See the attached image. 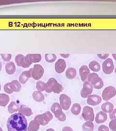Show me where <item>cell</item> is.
<instances>
[{
  "label": "cell",
  "instance_id": "6da1fadb",
  "mask_svg": "<svg viewBox=\"0 0 116 131\" xmlns=\"http://www.w3.org/2000/svg\"><path fill=\"white\" fill-rule=\"evenodd\" d=\"M27 121L23 115L15 113L10 116L7 122L8 131H27Z\"/></svg>",
  "mask_w": 116,
  "mask_h": 131
},
{
  "label": "cell",
  "instance_id": "7a4b0ae2",
  "mask_svg": "<svg viewBox=\"0 0 116 131\" xmlns=\"http://www.w3.org/2000/svg\"><path fill=\"white\" fill-rule=\"evenodd\" d=\"M45 89L48 93L53 92L54 93L59 94L63 91V88L55 78H51L46 83Z\"/></svg>",
  "mask_w": 116,
  "mask_h": 131
},
{
  "label": "cell",
  "instance_id": "3957f363",
  "mask_svg": "<svg viewBox=\"0 0 116 131\" xmlns=\"http://www.w3.org/2000/svg\"><path fill=\"white\" fill-rule=\"evenodd\" d=\"M87 79L89 84L95 89H101L104 86V83L102 79L96 73H90Z\"/></svg>",
  "mask_w": 116,
  "mask_h": 131
},
{
  "label": "cell",
  "instance_id": "277c9868",
  "mask_svg": "<svg viewBox=\"0 0 116 131\" xmlns=\"http://www.w3.org/2000/svg\"><path fill=\"white\" fill-rule=\"evenodd\" d=\"M52 119L53 116L52 114L49 111H47L41 115H36L34 117V120L37 122L40 125L45 126Z\"/></svg>",
  "mask_w": 116,
  "mask_h": 131
},
{
  "label": "cell",
  "instance_id": "5b68a950",
  "mask_svg": "<svg viewBox=\"0 0 116 131\" xmlns=\"http://www.w3.org/2000/svg\"><path fill=\"white\" fill-rule=\"evenodd\" d=\"M60 104L58 103H53L51 107V110L55 117L60 122H65L66 119L65 114L63 112Z\"/></svg>",
  "mask_w": 116,
  "mask_h": 131
},
{
  "label": "cell",
  "instance_id": "8992f818",
  "mask_svg": "<svg viewBox=\"0 0 116 131\" xmlns=\"http://www.w3.org/2000/svg\"><path fill=\"white\" fill-rule=\"evenodd\" d=\"M15 61L17 65L23 68H27L33 64L27 55L24 56L22 54H18L16 56Z\"/></svg>",
  "mask_w": 116,
  "mask_h": 131
},
{
  "label": "cell",
  "instance_id": "52a82bcc",
  "mask_svg": "<svg viewBox=\"0 0 116 131\" xmlns=\"http://www.w3.org/2000/svg\"><path fill=\"white\" fill-rule=\"evenodd\" d=\"M32 77L33 79L39 80L40 79L44 73V69L42 66L35 64L33 68L30 70Z\"/></svg>",
  "mask_w": 116,
  "mask_h": 131
},
{
  "label": "cell",
  "instance_id": "ba28073f",
  "mask_svg": "<svg viewBox=\"0 0 116 131\" xmlns=\"http://www.w3.org/2000/svg\"><path fill=\"white\" fill-rule=\"evenodd\" d=\"M116 95V89L112 86H108L103 90L102 96L105 101H108L114 97Z\"/></svg>",
  "mask_w": 116,
  "mask_h": 131
},
{
  "label": "cell",
  "instance_id": "9c48e42d",
  "mask_svg": "<svg viewBox=\"0 0 116 131\" xmlns=\"http://www.w3.org/2000/svg\"><path fill=\"white\" fill-rule=\"evenodd\" d=\"M82 117L86 122H93L94 119V114L93 108L88 106L83 108L82 113Z\"/></svg>",
  "mask_w": 116,
  "mask_h": 131
},
{
  "label": "cell",
  "instance_id": "30bf717a",
  "mask_svg": "<svg viewBox=\"0 0 116 131\" xmlns=\"http://www.w3.org/2000/svg\"><path fill=\"white\" fill-rule=\"evenodd\" d=\"M102 71L106 74H111L114 70L113 62L111 58H107L102 63Z\"/></svg>",
  "mask_w": 116,
  "mask_h": 131
},
{
  "label": "cell",
  "instance_id": "8fae6325",
  "mask_svg": "<svg viewBox=\"0 0 116 131\" xmlns=\"http://www.w3.org/2000/svg\"><path fill=\"white\" fill-rule=\"evenodd\" d=\"M93 91V87L92 85L89 84L88 81L84 82L83 89H81L80 92L81 96L83 98H88L92 93Z\"/></svg>",
  "mask_w": 116,
  "mask_h": 131
},
{
  "label": "cell",
  "instance_id": "7c38bea8",
  "mask_svg": "<svg viewBox=\"0 0 116 131\" xmlns=\"http://www.w3.org/2000/svg\"><path fill=\"white\" fill-rule=\"evenodd\" d=\"M60 105L62 109L68 110L71 105V99L69 97L65 94H61L60 96Z\"/></svg>",
  "mask_w": 116,
  "mask_h": 131
},
{
  "label": "cell",
  "instance_id": "4fadbf2b",
  "mask_svg": "<svg viewBox=\"0 0 116 131\" xmlns=\"http://www.w3.org/2000/svg\"><path fill=\"white\" fill-rule=\"evenodd\" d=\"M101 97L96 94L91 95L88 97L87 103L92 106H96L99 105L102 102Z\"/></svg>",
  "mask_w": 116,
  "mask_h": 131
},
{
  "label": "cell",
  "instance_id": "5bb4252c",
  "mask_svg": "<svg viewBox=\"0 0 116 131\" xmlns=\"http://www.w3.org/2000/svg\"><path fill=\"white\" fill-rule=\"evenodd\" d=\"M66 67V63L65 60L60 59L57 61L55 64V69L58 73L63 72Z\"/></svg>",
  "mask_w": 116,
  "mask_h": 131
},
{
  "label": "cell",
  "instance_id": "9a60e30c",
  "mask_svg": "<svg viewBox=\"0 0 116 131\" xmlns=\"http://www.w3.org/2000/svg\"><path fill=\"white\" fill-rule=\"evenodd\" d=\"M79 73L81 80L85 82L90 74V70L87 66L83 65L80 68Z\"/></svg>",
  "mask_w": 116,
  "mask_h": 131
},
{
  "label": "cell",
  "instance_id": "2e32d148",
  "mask_svg": "<svg viewBox=\"0 0 116 131\" xmlns=\"http://www.w3.org/2000/svg\"><path fill=\"white\" fill-rule=\"evenodd\" d=\"M19 113L26 116L27 117H30L33 115V113L31 108L28 107L25 105H21L19 109Z\"/></svg>",
  "mask_w": 116,
  "mask_h": 131
},
{
  "label": "cell",
  "instance_id": "e0dca14e",
  "mask_svg": "<svg viewBox=\"0 0 116 131\" xmlns=\"http://www.w3.org/2000/svg\"><path fill=\"white\" fill-rule=\"evenodd\" d=\"M31 77L32 76L30 70L24 71L20 75L19 77V81L22 84H25Z\"/></svg>",
  "mask_w": 116,
  "mask_h": 131
},
{
  "label": "cell",
  "instance_id": "ac0fdd59",
  "mask_svg": "<svg viewBox=\"0 0 116 131\" xmlns=\"http://www.w3.org/2000/svg\"><path fill=\"white\" fill-rule=\"evenodd\" d=\"M5 69L6 73L9 75L13 74L16 70V67L14 62H7L5 67Z\"/></svg>",
  "mask_w": 116,
  "mask_h": 131
},
{
  "label": "cell",
  "instance_id": "d6986e66",
  "mask_svg": "<svg viewBox=\"0 0 116 131\" xmlns=\"http://www.w3.org/2000/svg\"><path fill=\"white\" fill-rule=\"evenodd\" d=\"M107 118V115L104 112H99L96 114L95 117V122L98 124L104 123L106 122Z\"/></svg>",
  "mask_w": 116,
  "mask_h": 131
},
{
  "label": "cell",
  "instance_id": "ffe728a7",
  "mask_svg": "<svg viewBox=\"0 0 116 131\" xmlns=\"http://www.w3.org/2000/svg\"><path fill=\"white\" fill-rule=\"evenodd\" d=\"M77 74L76 70L74 68H68L65 73V76L67 79L70 80L74 79Z\"/></svg>",
  "mask_w": 116,
  "mask_h": 131
},
{
  "label": "cell",
  "instance_id": "44dd1931",
  "mask_svg": "<svg viewBox=\"0 0 116 131\" xmlns=\"http://www.w3.org/2000/svg\"><path fill=\"white\" fill-rule=\"evenodd\" d=\"M101 109L104 112L111 113L113 110L114 105L110 102H106L102 105Z\"/></svg>",
  "mask_w": 116,
  "mask_h": 131
},
{
  "label": "cell",
  "instance_id": "7402d4cb",
  "mask_svg": "<svg viewBox=\"0 0 116 131\" xmlns=\"http://www.w3.org/2000/svg\"><path fill=\"white\" fill-rule=\"evenodd\" d=\"M10 101V97L7 94L0 93V105L5 107Z\"/></svg>",
  "mask_w": 116,
  "mask_h": 131
},
{
  "label": "cell",
  "instance_id": "603a6c76",
  "mask_svg": "<svg viewBox=\"0 0 116 131\" xmlns=\"http://www.w3.org/2000/svg\"><path fill=\"white\" fill-rule=\"evenodd\" d=\"M33 99L37 102H42L45 100V96L41 92L34 91L33 93Z\"/></svg>",
  "mask_w": 116,
  "mask_h": 131
},
{
  "label": "cell",
  "instance_id": "cb8c5ba5",
  "mask_svg": "<svg viewBox=\"0 0 116 131\" xmlns=\"http://www.w3.org/2000/svg\"><path fill=\"white\" fill-rule=\"evenodd\" d=\"M19 108L20 107L18 103L15 102H12L8 106V111L10 114H13L19 111Z\"/></svg>",
  "mask_w": 116,
  "mask_h": 131
},
{
  "label": "cell",
  "instance_id": "d4e9b609",
  "mask_svg": "<svg viewBox=\"0 0 116 131\" xmlns=\"http://www.w3.org/2000/svg\"><path fill=\"white\" fill-rule=\"evenodd\" d=\"M89 68L93 72H98L101 69L100 64L96 61H91L89 63Z\"/></svg>",
  "mask_w": 116,
  "mask_h": 131
},
{
  "label": "cell",
  "instance_id": "484cf974",
  "mask_svg": "<svg viewBox=\"0 0 116 131\" xmlns=\"http://www.w3.org/2000/svg\"><path fill=\"white\" fill-rule=\"evenodd\" d=\"M27 56L32 63L39 62L42 59V56L40 54H28Z\"/></svg>",
  "mask_w": 116,
  "mask_h": 131
},
{
  "label": "cell",
  "instance_id": "4316f807",
  "mask_svg": "<svg viewBox=\"0 0 116 131\" xmlns=\"http://www.w3.org/2000/svg\"><path fill=\"white\" fill-rule=\"evenodd\" d=\"M40 125L34 120L30 122L27 131H37L39 129Z\"/></svg>",
  "mask_w": 116,
  "mask_h": 131
},
{
  "label": "cell",
  "instance_id": "83f0119b",
  "mask_svg": "<svg viewBox=\"0 0 116 131\" xmlns=\"http://www.w3.org/2000/svg\"><path fill=\"white\" fill-rule=\"evenodd\" d=\"M81 107L79 103H75L73 104L71 107V111L73 115L75 116H77L80 114L81 112Z\"/></svg>",
  "mask_w": 116,
  "mask_h": 131
},
{
  "label": "cell",
  "instance_id": "f1b7e54d",
  "mask_svg": "<svg viewBox=\"0 0 116 131\" xmlns=\"http://www.w3.org/2000/svg\"><path fill=\"white\" fill-rule=\"evenodd\" d=\"M11 86L12 88V89L13 90L14 92H18L20 91L21 88V85L20 84V82L18 80H13L11 82H10Z\"/></svg>",
  "mask_w": 116,
  "mask_h": 131
},
{
  "label": "cell",
  "instance_id": "f546056e",
  "mask_svg": "<svg viewBox=\"0 0 116 131\" xmlns=\"http://www.w3.org/2000/svg\"><path fill=\"white\" fill-rule=\"evenodd\" d=\"M94 125L93 122H87L82 125L83 131H93Z\"/></svg>",
  "mask_w": 116,
  "mask_h": 131
},
{
  "label": "cell",
  "instance_id": "4dcf8cb0",
  "mask_svg": "<svg viewBox=\"0 0 116 131\" xmlns=\"http://www.w3.org/2000/svg\"><path fill=\"white\" fill-rule=\"evenodd\" d=\"M45 58L47 62L51 63L56 60L57 56L55 54H45Z\"/></svg>",
  "mask_w": 116,
  "mask_h": 131
},
{
  "label": "cell",
  "instance_id": "1f68e13d",
  "mask_svg": "<svg viewBox=\"0 0 116 131\" xmlns=\"http://www.w3.org/2000/svg\"><path fill=\"white\" fill-rule=\"evenodd\" d=\"M45 84L44 82L41 81H38L36 83V89L39 92H43L45 90Z\"/></svg>",
  "mask_w": 116,
  "mask_h": 131
},
{
  "label": "cell",
  "instance_id": "d6a6232c",
  "mask_svg": "<svg viewBox=\"0 0 116 131\" xmlns=\"http://www.w3.org/2000/svg\"><path fill=\"white\" fill-rule=\"evenodd\" d=\"M4 89L5 92H6L7 94H11L14 92V91L12 89V88L11 86V84L10 83H6L5 84L4 87Z\"/></svg>",
  "mask_w": 116,
  "mask_h": 131
},
{
  "label": "cell",
  "instance_id": "836d02e7",
  "mask_svg": "<svg viewBox=\"0 0 116 131\" xmlns=\"http://www.w3.org/2000/svg\"><path fill=\"white\" fill-rule=\"evenodd\" d=\"M109 127L112 131H116V119H112L109 124Z\"/></svg>",
  "mask_w": 116,
  "mask_h": 131
},
{
  "label": "cell",
  "instance_id": "e575fe53",
  "mask_svg": "<svg viewBox=\"0 0 116 131\" xmlns=\"http://www.w3.org/2000/svg\"><path fill=\"white\" fill-rule=\"evenodd\" d=\"M1 56H2V58L3 60L5 62L9 61L12 57V55L10 53L2 54H1Z\"/></svg>",
  "mask_w": 116,
  "mask_h": 131
},
{
  "label": "cell",
  "instance_id": "d590c367",
  "mask_svg": "<svg viewBox=\"0 0 116 131\" xmlns=\"http://www.w3.org/2000/svg\"><path fill=\"white\" fill-rule=\"evenodd\" d=\"M98 131H109V130L108 127L102 125L98 128Z\"/></svg>",
  "mask_w": 116,
  "mask_h": 131
},
{
  "label": "cell",
  "instance_id": "8d00e7d4",
  "mask_svg": "<svg viewBox=\"0 0 116 131\" xmlns=\"http://www.w3.org/2000/svg\"><path fill=\"white\" fill-rule=\"evenodd\" d=\"M110 118L112 119H116V109L113 110V111L109 114Z\"/></svg>",
  "mask_w": 116,
  "mask_h": 131
},
{
  "label": "cell",
  "instance_id": "74e56055",
  "mask_svg": "<svg viewBox=\"0 0 116 131\" xmlns=\"http://www.w3.org/2000/svg\"><path fill=\"white\" fill-rule=\"evenodd\" d=\"M109 54L108 53L106 54H102V53H100V54H98L97 56L98 57H99L100 59H102V60H105L107 58V57L109 56Z\"/></svg>",
  "mask_w": 116,
  "mask_h": 131
},
{
  "label": "cell",
  "instance_id": "f35d334b",
  "mask_svg": "<svg viewBox=\"0 0 116 131\" xmlns=\"http://www.w3.org/2000/svg\"><path fill=\"white\" fill-rule=\"evenodd\" d=\"M62 131H73V130L70 127H65L63 128Z\"/></svg>",
  "mask_w": 116,
  "mask_h": 131
},
{
  "label": "cell",
  "instance_id": "ab89813d",
  "mask_svg": "<svg viewBox=\"0 0 116 131\" xmlns=\"http://www.w3.org/2000/svg\"><path fill=\"white\" fill-rule=\"evenodd\" d=\"M60 56H62V57L65 58H68L70 56V54H67V53H61L60 54Z\"/></svg>",
  "mask_w": 116,
  "mask_h": 131
},
{
  "label": "cell",
  "instance_id": "60d3db41",
  "mask_svg": "<svg viewBox=\"0 0 116 131\" xmlns=\"http://www.w3.org/2000/svg\"><path fill=\"white\" fill-rule=\"evenodd\" d=\"M112 56L113 57V58H114V59L116 61V54H115V53H113L112 54Z\"/></svg>",
  "mask_w": 116,
  "mask_h": 131
},
{
  "label": "cell",
  "instance_id": "b9f144b4",
  "mask_svg": "<svg viewBox=\"0 0 116 131\" xmlns=\"http://www.w3.org/2000/svg\"><path fill=\"white\" fill-rule=\"evenodd\" d=\"M46 131H55L54 129H48L47 130H46Z\"/></svg>",
  "mask_w": 116,
  "mask_h": 131
},
{
  "label": "cell",
  "instance_id": "7bdbcfd3",
  "mask_svg": "<svg viewBox=\"0 0 116 131\" xmlns=\"http://www.w3.org/2000/svg\"><path fill=\"white\" fill-rule=\"evenodd\" d=\"M2 64L1 62L0 61V71L2 70Z\"/></svg>",
  "mask_w": 116,
  "mask_h": 131
},
{
  "label": "cell",
  "instance_id": "ee69618b",
  "mask_svg": "<svg viewBox=\"0 0 116 131\" xmlns=\"http://www.w3.org/2000/svg\"><path fill=\"white\" fill-rule=\"evenodd\" d=\"M0 131H3V129H2V128H1V127H0Z\"/></svg>",
  "mask_w": 116,
  "mask_h": 131
},
{
  "label": "cell",
  "instance_id": "f6af8a7d",
  "mask_svg": "<svg viewBox=\"0 0 116 131\" xmlns=\"http://www.w3.org/2000/svg\"><path fill=\"white\" fill-rule=\"evenodd\" d=\"M115 74H116V69H115Z\"/></svg>",
  "mask_w": 116,
  "mask_h": 131
},
{
  "label": "cell",
  "instance_id": "bcb514c9",
  "mask_svg": "<svg viewBox=\"0 0 116 131\" xmlns=\"http://www.w3.org/2000/svg\"><path fill=\"white\" fill-rule=\"evenodd\" d=\"M1 90V84H0V91Z\"/></svg>",
  "mask_w": 116,
  "mask_h": 131
},
{
  "label": "cell",
  "instance_id": "7dc6e473",
  "mask_svg": "<svg viewBox=\"0 0 116 131\" xmlns=\"http://www.w3.org/2000/svg\"><path fill=\"white\" fill-rule=\"evenodd\" d=\"M0 56H1V54H0Z\"/></svg>",
  "mask_w": 116,
  "mask_h": 131
}]
</instances>
